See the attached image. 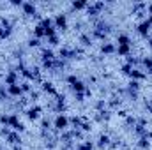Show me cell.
Wrapping results in <instances>:
<instances>
[{
  "label": "cell",
  "instance_id": "obj_1",
  "mask_svg": "<svg viewBox=\"0 0 152 150\" xmlns=\"http://www.w3.org/2000/svg\"><path fill=\"white\" fill-rule=\"evenodd\" d=\"M71 125H69V117L66 115V113H60V115H57L55 118H53V129L57 131V133H64V131H67Z\"/></svg>",
  "mask_w": 152,
  "mask_h": 150
},
{
  "label": "cell",
  "instance_id": "obj_2",
  "mask_svg": "<svg viewBox=\"0 0 152 150\" xmlns=\"http://www.w3.org/2000/svg\"><path fill=\"white\" fill-rule=\"evenodd\" d=\"M53 25H55L57 32H58V30H60V32H66V30H67V14H66V12H57V14L53 16Z\"/></svg>",
  "mask_w": 152,
  "mask_h": 150
},
{
  "label": "cell",
  "instance_id": "obj_3",
  "mask_svg": "<svg viewBox=\"0 0 152 150\" xmlns=\"http://www.w3.org/2000/svg\"><path fill=\"white\" fill-rule=\"evenodd\" d=\"M106 7V4L104 2H94V4H88V7L85 9L87 11V14H88V18H97L101 12H103V9Z\"/></svg>",
  "mask_w": 152,
  "mask_h": 150
},
{
  "label": "cell",
  "instance_id": "obj_4",
  "mask_svg": "<svg viewBox=\"0 0 152 150\" xmlns=\"http://www.w3.org/2000/svg\"><path fill=\"white\" fill-rule=\"evenodd\" d=\"M151 28H152V25H151V21H149L147 18H145V20H142V21L136 25V32H138L143 39L151 37Z\"/></svg>",
  "mask_w": 152,
  "mask_h": 150
},
{
  "label": "cell",
  "instance_id": "obj_5",
  "mask_svg": "<svg viewBox=\"0 0 152 150\" xmlns=\"http://www.w3.org/2000/svg\"><path fill=\"white\" fill-rule=\"evenodd\" d=\"M21 11H23V14H25V16H28V18H39L37 5H36L34 2H23Z\"/></svg>",
  "mask_w": 152,
  "mask_h": 150
},
{
  "label": "cell",
  "instance_id": "obj_6",
  "mask_svg": "<svg viewBox=\"0 0 152 150\" xmlns=\"http://www.w3.org/2000/svg\"><path fill=\"white\" fill-rule=\"evenodd\" d=\"M18 83H20V73L16 69H11L9 73H5V76H4V87L18 85Z\"/></svg>",
  "mask_w": 152,
  "mask_h": 150
},
{
  "label": "cell",
  "instance_id": "obj_7",
  "mask_svg": "<svg viewBox=\"0 0 152 150\" xmlns=\"http://www.w3.org/2000/svg\"><path fill=\"white\" fill-rule=\"evenodd\" d=\"M41 111H42V108L39 106V104H34V106H30L25 115H27V118L30 120V122H37L39 118H41Z\"/></svg>",
  "mask_w": 152,
  "mask_h": 150
},
{
  "label": "cell",
  "instance_id": "obj_8",
  "mask_svg": "<svg viewBox=\"0 0 152 150\" xmlns=\"http://www.w3.org/2000/svg\"><path fill=\"white\" fill-rule=\"evenodd\" d=\"M5 88H7V94H9L11 99H21V97H23V90H21L20 83H18V85H9V87H5Z\"/></svg>",
  "mask_w": 152,
  "mask_h": 150
},
{
  "label": "cell",
  "instance_id": "obj_9",
  "mask_svg": "<svg viewBox=\"0 0 152 150\" xmlns=\"http://www.w3.org/2000/svg\"><path fill=\"white\" fill-rule=\"evenodd\" d=\"M99 51H101L104 57H108V55H115V53H117V44H115V42H110V41H106V42L101 44Z\"/></svg>",
  "mask_w": 152,
  "mask_h": 150
},
{
  "label": "cell",
  "instance_id": "obj_10",
  "mask_svg": "<svg viewBox=\"0 0 152 150\" xmlns=\"http://www.w3.org/2000/svg\"><path fill=\"white\" fill-rule=\"evenodd\" d=\"M110 145H112V138H110V134H104V133H103V134L97 138L96 147L101 149V150H104V149H110Z\"/></svg>",
  "mask_w": 152,
  "mask_h": 150
},
{
  "label": "cell",
  "instance_id": "obj_11",
  "mask_svg": "<svg viewBox=\"0 0 152 150\" xmlns=\"http://www.w3.org/2000/svg\"><path fill=\"white\" fill-rule=\"evenodd\" d=\"M92 28H96V30H99V32H103V34H106V36L112 32V25H110L108 21H104V20H99V21H96Z\"/></svg>",
  "mask_w": 152,
  "mask_h": 150
},
{
  "label": "cell",
  "instance_id": "obj_12",
  "mask_svg": "<svg viewBox=\"0 0 152 150\" xmlns=\"http://www.w3.org/2000/svg\"><path fill=\"white\" fill-rule=\"evenodd\" d=\"M50 60H57V55L51 48H42L41 50V62H50Z\"/></svg>",
  "mask_w": 152,
  "mask_h": 150
},
{
  "label": "cell",
  "instance_id": "obj_13",
  "mask_svg": "<svg viewBox=\"0 0 152 150\" xmlns=\"http://www.w3.org/2000/svg\"><path fill=\"white\" fill-rule=\"evenodd\" d=\"M78 42H80V46H83V48H90V46L94 44V41H92V37H90L88 32H81V34L78 36Z\"/></svg>",
  "mask_w": 152,
  "mask_h": 150
},
{
  "label": "cell",
  "instance_id": "obj_14",
  "mask_svg": "<svg viewBox=\"0 0 152 150\" xmlns=\"http://www.w3.org/2000/svg\"><path fill=\"white\" fill-rule=\"evenodd\" d=\"M5 141H7L9 145H12V147H16V145H21V143H23L21 134H20V133H16V131H12V133L5 138Z\"/></svg>",
  "mask_w": 152,
  "mask_h": 150
},
{
  "label": "cell",
  "instance_id": "obj_15",
  "mask_svg": "<svg viewBox=\"0 0 152 150\" xmlns=\"http://www.w3.org/2000/svg\"><path fill=\"white\" fill-rule=\"evenodd\" d=\"M41 92H44V94H50V95L57 97V90H55V87H53V83H51V81H42V85H41Z\"/></svg>",
  "mask_w": 152,
  "mask_h": 150
},
{
  "label": "cell",
  "instance_id": "obj_16",
  "mask_svg": "<svg viewBox=\"0 0 152 150\" xmlns=\"http://www.w3.org/2000/svg\"><path fill=\"white\" fill-rule=\"evenodd\" d=\"M147 78V71H142V69H133L131 74H129V79H136V81H143Z\"/></svg>",
  "mask_w": 152,
  "mask_h": 150
},
{
  "label": "cell",
  "instance_id": "obj_17",
  "mask_svg": "<svg viewBox=\"0 0 152 150\" xmlns=\"http://www.w3.org/2000/svg\"><path fill=\"white\" fill-rule=\"evenodd\" d=\"M94 147H96V143H92L90 140H83L75 145V150H94Z\"/></svg>",
  "mask_w": 152,
  "mask_h": 150
},
{
  "label": "cell",
  "instance_id": "obj_18",
  "mask_svg": "<svg viewBox=\"0 0 152 150\" xmlns=\"http://www.w3.org/2000/svg\"><path fill=\"white\" fill-rule=\"evenodd\" d=\"M117 46H133V41L127 34H118L117 36Z\"/></svg>",
  "mask_w": 152,
  "mask_h": 150
},
{
  "label": "cell",
  "instance_id": "obj_19",
  "mask_svg": "<svg viewBox=\"0 0 152 150\" xmlns=\"http://www.w3.org/2000/svg\"><path fill=\"white\" fill-rule=\"evenodd\" d=\"M12 34V25H0V39H9Z\"/></svg>",
  "mask_w": 152,
  "mask_h": 150
},
{
  "label": "cell",
  "instance_id": "obj_20",
  "mask_svg": "<svg viewBox=\"0 0 152 150\" xmlns=\"http://www.w3.org/2000/svg\"><path fill=\"white\" fill-rule=\"evenodd\" d=\"M136 147H138L140 150H149L151 149V140H149L147 136H142V138H138Z\"/></svg>",
  "mask_w": 152,
  "mask_h": 150
},
{
  "label": "cell",
  "instance_id": "obj_21",
  "mask_svg": "<svg viewBox=\"0 0 152 150\" xmlns=\"http://www.w3.org/2000/svg\"><path fill=\"white\" fill-rule=\"evenodd\" d=\"M87 7H88V2L87 0H75V2H71V9L73 11H83Z\"/></svg>",
  "mask_w": 152,
  "mask_h": 150
},
{
  "label": "cell",
  "instance_id": "obj_22",
  "mask_svg": "<svg viewBox=\"0 0 152 150\" xmlns=\"http://www.w3.org/2000/svg\"><path fill=\"white\" fill-rule=\"evenodd\" d=\"M133 53V46H117V55L118 57H127Z\"/></svg>",
  "mask_w": 152,
  "mask_h": 150
},
{
  "label": "cell",
  "instance_id": "obj_23",
  "mask_svg": "<svg viewBox=\"0 0 152 150\" xmlns=\"http://www.w3.org/2000/svg\"><path fill=\"white\" fill-rule=\"evenodd\" d=\"M127 90H131V92H140L142 90V81H136V79H129V83H127V87H126Z\"/></svg>",
  "mask_w": 152,
  "mask_h": 150
},
{
  "label": "cell",
  "instance_id": "obj_24",
  "mask_svg": "<svg viewBox=\"0 0 152 150\" xmlns=\"http://www.w3.org/2000/svg\"><path fill=\"white\" fill-rule=\"evenodd\" d=\"M147 131H149V129H147L145 125H140V124H136V125L133 127V133H134L138 138H142V136H147Z\"/></svg>",
  "mask_w": 152,
  "mask_h": 150
},
{
  "label": "cell",
  "instance_id": "obj_25",
  "mask_svg": "<svg viewBox=\"0 0 152 150\" xmlns=\"http://www.w3.org/2000/svg\"><path fill=\"white\" fill-rule=\"evenodd\" d=\"M126 64H127V66H131L133 69H136V67L140 66V58L133 57V53H131V55H127V57H126Z\"/></svg>",
  "mask_w": 152,
  "mask_h": 150
},
{
  "label": "cell",
  "instance_id": "obj_26",
  "mask_svg": "<svg viewBox=\"0 0 152 150\" xmlns=\"http://www.w3.org/2000/svg\"><path fill=\"white\" fill-rule=\"evenodd\" d=\"M106 103H108L110 108H118V106L122 104V99H120V95H113V97L106 99Z\"/></svg>",
  "mask_w": 152,
  "mask_h": 150
},
{
  "label": "cell",
  "instance_id": "obj_27",
  "mask_svg": "<svg viewBox=\"0 0 152 150\" xmlns=\"http://www.w3.org/2000/svg\"><path fill=\"white\" fill-rule=\"evenodd\" d=\"M34 36L32 37H36V39H42L44 37V27L41 25V23H37L36 27H34V32H32Z\"/></svg>",
  "mask_w": 152,
  "mask_h": 150
},
{
  "label": "cell",
  "instance_id": "obj_28",
  "mask_svg": "<svg viewBox=\"0 0 152 150\" xmlns=\"http://www.w3.org/2000/svg\"><path fill=\"white\" fill-rule=\"evenodd\" d=\"M94 108H96V111H104V110L108 108L106 99H97V101H96V104H94Z\"/></svg>",
  "mask_w": 152,
  "mask_h": 150
},
{
  "label": "cell",
  "instance_id": "obj_29",
  "mask_svg": "<svg viewBox=\"0 0 152 150\" xmlns=\"http://www.w3.org/2000/svg\"><path fill=\"white\" fill-rule=\"evenodd\" d=\"M20 87H21V90H23V94H30L32 90H34V87H32V81H21L20 83Z\"/></svg>",
  "mask_w": 152,
  "mask_h": 150
},
{
  "label": "cell",
  "instance_id": "obj_30",
  "mask_svg": "<svg viewBox=\"0 0 152 150\" xmlns=\"http://www.w3.org/2000/svg\"><path fill=\"white\" fill-rule=\"evenodd\" d=\"M140 64L149 71V69H152V57H143V58H140Z\"/></svg>",
  "mask_w": 152,
  "mask_h": 150
},
{
  "label": "cell",
  "instance_id": "obj_31",
  "mask_svg": "<svg viewBox=\"0 0 152 150\" xmlns=\"http://www.w3.org/2000/svg\"><path fill=\"white\" fill-rule=\"evenodd\" d=\"M136 124H138V118L136 117H133V115H127L126 117V125L127 127H134Z\"/></svg>",
  "mask_w": 152,
  "mask_h": 150
},
{
  "label": "cell",
  "instance_id": "obj_32",
  "mask_svg": "<svg viewBox=\"0 0 152 150\" xmlns=\"http://www.w3.org/2000/svg\"><path fill=\"white\" fill-rule=\"evenodd\" d=\"M48 44H50V48H53V46H58V44H60V37H58V34H55V36L48 37Z\"/></svg>",
  "mask_w": 152,
  "mask_h": 150
},
{
  "label": "cell",
  "instance_id": "obj_33",
  "mask_svg": "<svg viewBox=\"0 0 152 150\" xmlns=\"http://www.w3.org/2000/svg\"><path fill=\"white\" fill-rule=\"evenodd\" d=\"M39 97H41V90H32V92L28 94V99H30L34 104H36V103L39 101Z\"/></svg>",
  "mask_w": 152,
  "mask_h": 150
},
{
  "label": "cell",
  "instance_id": "obj_34",
  "mask_svg": "<svg viewBox=\"0 0 152 150\" xmlns=\"http://www.w3.org/2000/svg\"><path fill=\"white\" fill-rule=\"evenodd\" d=\"M80 129H81L83 133H90V131H92V124H90L88 120H83L81 125H80Z\"/></svg>",
  "mask_w": 152,
  "mask_h": 150
},
{
  "label": "cell",
  "instance_id": "obj_35",
  "mask_svg": "<svg viewBox=\"0 0 152 150\" xmlns=\"http://www.w3.org/2000/svg\"><path fill=\"white\" fill-rule=\"evenodd\" d=\"M27 46H28V48H39V46H41V39L30 37L28 39V42H27Z\"/></svg>",
  "mask_w": 152,
  "mask_h": 150
},
{
  "label": "cell",
  "instance_id": "obj_36",
  "mask_svg": "<svg viewBox=\"0 0 152 150\" xmlns=\"http://www.w3.org/2000/svg\"><path fill=\"white\" fill-rule=\"evenodd\" d=\"M7 124H9V113H0V125L7 127Z\"/></svg>",
  "mask_w": 152,
  "mask_h": 150
},
{
  "label": "cell",
  "instance_id": "obj_37",
  "mask_svg": "<svg viewBox=\"0 0 152 150\" xmlns=\"http://www.w3.org/2000/svg\"><path fill=\"white\" fill-rule=\"evenodd\" d=\"M7 99H11L9 94H7V88L5 87H0V101H7Z\"/></svg>",
  "mask_w": 152,
  "mask_h": 150
},
{
  "label": "cell",
  "instance_id": "obj_38",
  "mask_svg": "<svg viewBox=\"0 0 152 150\" xmlns=\"http://www.w3.org/2000/svg\"><path fill=\"white\" fill-rule=\"evenodd\" d=\"M11 133H12V129H11V127H5V125H2V129H0V136L7 138V136H9Z\"/></svg>",
  "mask_w": 152,
  "mask_h": 150
},
{
  "label": "cell",
  "instance_id": "obj_39",
  "mask_svg": "<svg viewBox=\"0 0 152 150\" xmlns=\"http://www.w3.org/2000/svg\"><path fill=\"white\" fill-rule=\"evenodd\" d=\"M131 71H133V67H131V66H127V64H124V66L120 67V73H122V74H126V76L131 74Z\"/></svg>",
  "mask_w": 152,
  "mask_h": 150
},
{
  "label": "cell",
  "instance_id": "obj_40",
  "mask_svg": "<svg viewBox=\"0 0 152 150\" xmlns=\"http://www.w3.org/2000/svg\"><path fill=\"white\" fill-rule=\"evenodd\" d=\"M75 101L76 103H83L85 101V94H75Z\"/></svg>",
  "mask_w": 152,
  "mask_h": 150
},
{
  "label": "cell",
  "instance_id": "obj_41",
  "mask_svg": "<svg viewBox=\"0 0 152 150\" xmlns=\"http://www.w3.org/2000/svg\"><path fill=\"white\" fill-rule=\"evenodd\" d=\"M147 12H149V16H147V20L151 21V25H152V4H147Z\"/></svg>",
  "mask_w": 152,
  "mask_h": 150
},
{
  "label": "cell",
  "instance_id": "obj_42",
  "mask_svg": "<svg viewBox=\"0 0 152 150\" xmlns=\"http://www.w3.org/2000/svg\"><path fill=\"white\" fill-rule=\"evenodd\" d=\"M9 4L14 5V7H21V5H23V0H11Z\"/></svg>",
  "mask_w": 152,
  "mask_h": 150
},
{
  "label": "cell",
  "instance_id": "obj_43",
  "mask_svg": "<svg viewBox=\"0 0 152 150\" xmlns=\"http://www.w3.org/2000/svg\"><path fill=\"white\" fill-rule=\"evenodd\" d=\"M147 138L152 141V129H149V131H147Z\"/></svg>",
  "mask_w": 152,
  "mask_h": 150
},
{
  "label": "cell",
  "instance_id": "obj_44",
  "mask_svg": "<svg viewBox=\"0 0 152 150\" xmlns=\"http://www.w3.org/2000/svg\"><path fill=\"white\" fill-rule=\"evenodd\" d=\"M149 48L152 50V37H149Z\"/></svg>",
  "mask_w": 152,
  "mask_h": 150
},
{
  "label": "cell",
  "instance_id": "obj_45",
  "mask_svg": "<svg viewBox=\"0 0 152 150\" xmlns=\"http://www.w3.org/2000/svg\"><path fill=\"white\" fill-rule=\"evenodd\" d=\"M147 74H151V76H152V69H149V71H147Z\"/></svg>",
  "mask_w": 152,
  "mask_h": 150
},
{
  "label": "cell",
  "instance_id": "obj_46",
  "mask_svg": "<svg viewBox=\"0 0 152 150\" xmlns=\"http://www.w3.org/2000/svg\"><path fill=\"white\" fill-rule=\"evenodd\" d=\"M0 44H2V39H0Z\"/></svg>",
  "mask_w": 152,
  "mask_h": 150
}]
</instances>
